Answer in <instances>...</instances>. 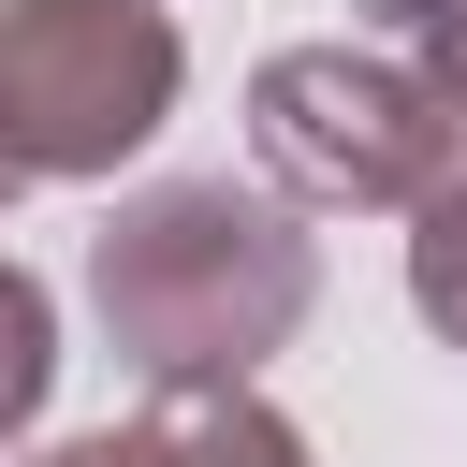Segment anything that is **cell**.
Masks as SVG:
<instances>
[{
    "instance_id": "cell-4",
    "label": "cell",
    "mask_w": 467,
    "mask_h": 467,
    "mask_svg": "<svg viewBox=\"0 0 467 467\" xmlns=\"http://www.w3.org/2000/svg\"><path fill=\"white\" fill-rule=\"evenodd\" d=\"M29 467H321L248 379H190V394H146L131 423H102V438H58V452H29Z\"/></svg>"
},
{
    "instance_id": "cell-1",
    "label": "cell",
    "mask_w": 467,
    "mask_h": 467,
    "mask_svg": "<svg viewBox=\"0 0 467 467\" xmlns=\"http://www.w3.org/2000/svg\"><path fill=\"white\" fill-rule=\"evenodd\" d=\"M88 306L117 336V365L146 394H190V379H263V350L306 336L321 306V248H306V204L263 175H161L131 190L102 234H88Z\"/></svg>"
},
{
    "instance_id": "cell-6",
    "label": "cell",
    "mask_w": 467,
    "mask_h": 467,
    "mask_svg": "<svg viewBox=\"0 0 467 467\" xmlns=\"http://www.w3.org/2000/svg\"><path fill=\"white\" fill-rule=\"evenodd\" d=\"M44 379H58V306L29 263H0V452L44 423Z\"/></svg>"
},
{
    "instance_id": "cell-8",
    "label": "cell",
    "mask_w": 467,
    "mask_h": 467,
    "mask_svg": "<svg viewBox=\"0 0 467 467\" xmlns=\"http://www.w3.org/2000/svg\"><path fill=\"white\" fill-rule=\"evenodd\" d=\"M15 190H29V161H15V146H0V204H15Z\"/></svg>"
},
{
    "instance_id": "cell-2",
    "label": "cell",
    "mask_w": 467,
    "mask_h": 467,
    "mask_svg": "<svg viewBox=\"0 0 467 467\" xmlns=\"http://www.w3.org/2000/svg\"><path fill=\"white\" fill-rule=\"evenodd\" d=\"M248 161L306 219H394L467 161V117L423 88L409 44H277L248 73Z\"/></svg>"
},
{
    "instance_id": "cell-5",
    "label": "cell",
    "mask_w": 467,
    "mask_h": 467,
    "mask_svg": "<svg viewBox=\"0 0 467 467\" xmlns=\"http://www.w3.org/2000/svg\"><path fill=\"white\" fill-rule=\"evenodd\" d=\"M409 306H423V321L467 350V161H452V175L409 204Z\"/></svg>"
},
{
    "instance_id": "cell-3",
    "label": "cell",
    "mask_w": 467,
    "mask_h": 467,
    "mask_svg": "<svg viewBox=\"0 0 467 467\" xmlns=\"http://www.w3.org/2000/svg\"><path fill=\"white\" fill-rule=\"evenodd\" d=\"M190 44L161 0H0V146L29 175H117L161 146Z\"/></svg>"
},
{
    "instance_id": "cell-7",
    "label": "cell",
    "mask_w": 467,
    "mask_h": 467,
    "mask_svg": "<svg viewBox=\"0 0 467 467\" xmlns=\"http://www.w3.org/2000/svg\"><path fill=\"white\" fill-rule=\"evenodd\" d=\"M394 29H409V58H423V88L467 117V0H394Z\"/></svg>"
}]
</instances>
